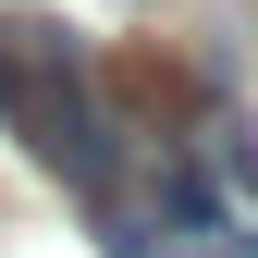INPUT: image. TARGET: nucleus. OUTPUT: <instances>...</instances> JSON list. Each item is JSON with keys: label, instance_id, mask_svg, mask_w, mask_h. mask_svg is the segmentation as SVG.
I'll use <instances>...</instances> for the list:
<instances>
[{"label": "nucleus", "instance_id": "nucleus-1", "mask_svg": "<svg viewBox=\"0 0 258 258\" xmlns=\"http://www.w3.org/2000/svg\"><path fill=\"white\" fill-rule=\"evenodd\" d=\"M0 123L25 136V160L61 184H99L123 172V136L99 123V86H86V49L61 37L49 13H0Z\"/></svg>", "mask_w": 258, "mask_h": 258}, {"label": "nucleus", "instance_id": "nucleus-2", "mask_svg": "<svg viewBox=\"0 0 258 258\" xmlns=\"http://www.w3.org/2000/svg\"><path fill=\"white\" fill-rule=\"evenodd\" d=\"M184 160H197V184L221 197V221H258V123L234 99H197V123H184Z\"/></svg>", "mask_w": 258, "mask_h": 258}]
</instances>
